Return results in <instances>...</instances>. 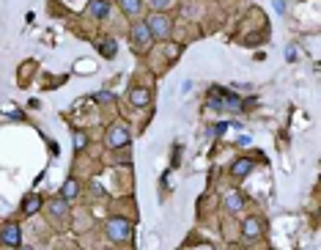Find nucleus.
<instances>
[{"label":"nucleus","mask_w":321,"mask_h":250,"mask_svg":"<svg viewBox=\"0 0 321 250\" xmlns=\"http://www.w3.org/2000/svg\"><path fill=\"white\" fill-rule=\"evenodd\" d=\"M129 143V130H126L124 124H115L113 130H110V135H107V146L110 149H121V146H126Z\"/></svg>","instance_id":"nucleus-5"},{"label":"nucleus","mask_w":321,"mask_h":250,"mask_svg":"<svg viewBox=\"0 0 321 250\" xmlns=\"http://www.w3.org/2000/svg\"><path fill=\"white\" fill-rule=\"evenodd\" d=\"M209 104L212 107H242V102H239V96H233L231 91H225V88H212L209 91Z\"/></svg>","instance_id":"nucleus-2"},{"label":"nucleus","mask_w":321,"mask_h":250,"mask_svg":"<svg viewBox=\"0 0 321 250\" xmlns=\"http://www.w3.org/2000/svg\"><path fill=\"white\" fill-rule=\"evenodd\" d=\"M118 6L126 17H135V14H140V9H143V0H118Z\"/></svg>","instance_id":"nucleus-11"},{"label":"nucleus","mask_w":321,"mask_h":250,"mask_svg":"<svg viewBox=\"0 0 321 250\" xmlns=\"http://www.w3.org/2000/svg\"><path fill=\"white\" fill-rule=\"evenodd\" d=\"M107 236L110 242H126L132 236V225L124 217H110L107 220Z\"/></svg>","instance_id":"nucleus-1"},{"label":"nucleus","mask_w":321,"mask_h":250,"mask_svg":"<svg viewBox=\"0 0 321 250\" xmlns=\"http://www.w3.org/2000/svg\"><path fill=\"white\" fill-rule=\"evenodd\" d=\"M225 130H228V124H225V121H220V124H214V127H212V132H209V135H212V138H220Z\"/></svg>","instance_id":"nucleus-20"},{"label":"nucleus","mask_w":321,"mask_h":250,"mask_svg":"<svg viewBox=\"0 0 321 250\" xmlns=\"http://www.w3.org/2000/svg\"><path fill=\"white\" fill-rule=\"evenodd\" d=\"M47 206H50V212L55 214V217H66V214H69V201H63V198L50 201Z\"/></svg>","instance_id":"nucleus-12"},{"label":"nucleus","mask_w":321,"mask_h":250,"mask_svg":"<svg viewBox=\"0 0 321 250\" xmlns=\"http://www.w3.org/2000/svg\"><path fill=\"white\" fill-rule=\"evenodd\" d=\"M179 52H182V47H179V44H173V47H168V58H176Z\"/></svg>","instance_id":"nucleus-21"},{"label":"nucleus","mask_w":321,"mask_h":250,"mask_svg":"<svg viewBox=\"0 0 321 250\" xmlns=\"http://www.w3.org/2000/svg\"><path fill=\"white\" fill-rule=\"evenodd\" d=\"M77 193H80V184L74 182V179H69V182L63 184V190H61V198L63 201H74V198H77Z\"/></svg>","instance_id":"nucleus-13"},{"label":"nucleus","mask_w":321,"mask_h":250,"mask_svg":"<svg viewBox=\"0 0 321 250\" xmlns=\"http://www.w3.org/2000/svg\"><path fill=\"white\" fill-rule=\"evenodd\" d=\"M244 206V198L242 193H236V190H231V193H225V209L228 212H239V209Z\"/></svg>","instance_id":"nucleus-9"},{"label":"nucleus","mask_w":321,"mask_h":250,"mask_svg":"<svg viewBox=\"0 0 321 250\" xmlns=\"http://www.w3.org/2000/svg\"><path fill=\"white\" fill-rule=\"evenodd\" d=\"M132 39H135V44L137 47H143V44H151V31H148V25L145 22H137V25H132Z\"/></svg>","instance_id":"nucleus-6"},{"label":"nucleus","mask_w":321,"mask_h":250,"mask_svg":"<svg viewBox=\"0 0 321 250\" xmlns=\"http://www.w3.org/2000/svg\"><path fill=\"white\" fill-rule=\"evenodd\" d=\"M173 3H176V0H151V9L154 11H168Z\"/></svg>","instance_id":"nucleus-17"},{"label":"nucleus","mask_w":321,"mask_h":250,"mask_svg":"<svg viewBox=\"0 0 321 250\" xmlns=\"http://www.w3.org/2000/svg\"><path fill=\"white\" fill-rule=\"evenodd\" d=\"M253 168H255L253 160H236V162H233V176H247Z\"/></svg>","instance_id":"nucleus-15"},{"label":"nucleus","mask_w":321,"mask_h":250,"mask_svg":"<svg viewBox=\"0 0 321 250\" xmlns=\"http://www.w3.org/2000/svg\"><path fill=\"white\" fill-rule=\"evenodd\" d=\"M258 234H261L258 217H247L244 220V239H258Z\"/></svg>","instance_id":"nucleus-10"},{"label":"nucleus","mask_w":321,"mask_h":250,"mask_svg":"<svg viewBox=\"0 0 321 250\" xmlns=\"http://www.w3.org/2000/svg\"><path fill=\"white\" fill-rule=\"evenodd\" d=\"M93 99H96V102H107V104H113V102H115V96L110 94V91H99V94L93 96Z\"/></svg>","instance_id":"nucleus-18"},{"label":"nucleus","mask_w":321,"mask_h":250,"mask_svg":"<svg viewBox=\"0 0 321 250\" xmlns=\"http://www.w3.org/2000/svg\"><path fill=\"white\" fill-rule=\"evenodd\" d=\"M88 14L93 20H104V17L110 14V3L107 0H91L88 3Z\"/></svg>","instance_id":"nucleus-7"},{"label":"nucleus","mask_w":321,"mask_h":250,"mask_svg":"<svg viewBox=\"0 0 321 250\" xmlns=\"http://www.w3.org/2000/svg\"><path fill=\"white\" fill-rule=\"evenodd\" d=\"M20 250H31V247H20Z\"/></svg>","instance_id":"nucleus-23"},{"label":"nucleus","mask_w":321,"mask_h":250,"mask_svg":"<svg viewBox=\"0 0 321 250\" xmlns=\"http://www.w3.org/2000/svg\"><path fill=\"white\" fill-rule=\"evenodd\" d=\"M145 25H148V31H151V36H154V39H168V36H171V20L162 17V14L148 17Z\"/></svg>","instance_id":"nucleus-3"},{"label":"nucleus","mask_w":321,"mask_h":250,"mask_svg":"<svg viewBox=\"0 0 321 250\" xmlns=\"http://www.w3.org/2000/svg\"><path fill=\"white\" fill-rule=\"evenodd\" d=\"M129 99H132L135 107H145V104H148V91H145V88H132L129 91Z\"/></svg>","instance_id":"nucleus-14"},{"label":"nucleus","mask_w":321,"mask_h":250,"mask_svg":"<svg viewBox=\"0 0 321 250\" xmlns=\"http://www.w3.org/2000/svg\"><path fill=\"white\" fill-rule=\"evenodd\" d=\"M85 146H88V138L83 132H74V149H85Z\"/></svg>","instance_id":"nucleus-19"},{"label":"nucleus","mask_w":321,"mask_h":250,"mask_svg":"<svg viewBox=\"0 0 321 250\" xmlns=\"http://www.w3.org/2000/svg\"><path fill=\"white\" fill-rule=\"evenodd\" d=\"M0 242H3L6 247H20V242H22V228H20L17 223L3 225V228H0Z\"/></svg>","instance_id":"nucleus-4"},{"label":"nucleus","mask_w":321,"mask_h":250,"mask_svg":"<svg viewBox=\"0 0 321 250\" xmlns=\"http://www.w3.org/2000/svg\"><path fill=\"white\" fill-rule=\"evenodd\" d=\"M42 195H39V193H31V195H28V198H25V203H22V214H36L39 212V209H42Z\"/></svg>","instance_id":"nucleus-8"},{"label":"nucleus","mask_w":321,"mask_h":250,"mask_svg":"<svg viewBox=\"0 0 321 250\" xmlns=\"http://www.w3.org/2000/svg\"><path fill=\"white\" fill-rule=\"evenodd\" d=\"M99 52L107 58H113L115 52H118V44H115V39H104V42H99Z\"/></svg>","instance_id":"nucleus-16"},{"label":"nucleus","mask_w":321,"mask_h":250,"mask_svg":"<svg viewBox=\"0 0 321 250\" xmlns=\"http://www.w3.org/2000/svg\"><path fill=\"white\" fill-rule=\"evenodd\" d=\"M275 9L277 11H285V0H275Z\"/></svg>","instance_id":"nucleus-22"}]
</instances>
